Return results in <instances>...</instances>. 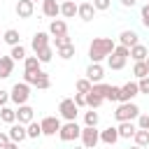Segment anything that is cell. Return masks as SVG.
Segmentation results:
<instances>
[{"label":"cell","instance_id":"6da1fadb","mask_svg":"<svg viewBox=\"0 0 149 149\" xmlns=\"http://www.w3.org/2000/svg\"><path fill=\"white\" fill-rule=\"evenodd\" d=\"M114 47H116V42L112 37H93V42L88 44V58H91V63L105 61L114 51Z\"/></svg>","mask_w":149,"mask_h":149},{"label":"cell","instance_id":"7a4b0ae2","mask_svg":"<svg viewBox=\"0 0 149 149\" xmlns=\"http://www.w3.org/2000/svg\"><path fill=\"white\" fill-rule=\"evenodd\" d=\"M140 116V107L135 102H119L116 109H114V119L121 123V121H135Z\"/></svg>","mask_w":149,"mask_h":149},{"label":"cell","instance_id":"3957f363","mask_svg":"<svg viewBox=\"0 0 149 149\" xmlns=\"http://www.w3.org/2000/svg\"><path fill=\"white\" fill-rule=\"evenodd\" d=\"M128 56H130V49H126V47L116 44V47H114V51L107 56V65H109L112 70H123V65H126Z\"/></svg>","mask_w":149,"mask_h":149},{"label":"cell","instance_id":"277c9868","mask_svg":"<svg viewBox=\"0 0 149 149\" xmlns=\"http://www.w3.org/2000/svg\"><path fill=\"white\" fill-rule=\"evenodd\" d=\"M23 81L28 84V86H35V88H40V91H47L49 86H51V79H49V74L47 72H23Z\"/></svg>","mask_w":149,"mask_h":149},{"label":"cell","instance_id":"5b68a950","mask_svg":"<svg viewBox=\"0 0 149 149\" xmlns=\"http://www.w3.org/2000/svg\"><path fill=\"white\" fill-rule=\"evenodd\" d=\"M28 98H30V86L26 81H16L9 91V100L14 105H28Z\"/></svg>","mask_w":149,"mask_h":149},{"label":"cell","instance_id":"8992f818","mask_svg":"<svg viewBox=\"0 0 149 149\" xmlns=\"http://www.w3.org/2000/svg\"><path fill=\"white\" fill-rule=\"evenodd\" d=\"M58 137H61L63 142H72V140L81 137V126H79L77 121H65V123L61 126V130H58Z\"/></svg>","mask_w":149,"mask_h":149},{"label":"cell","instance_id":"52a82bcc","mask_svg":"<svg viewBox=\"0 0 149 149\" xmlns=\"http://www.w3.org/2000/svg\"><path fill=\"white\" fill-rule=\"evenodd\" d=\"M58 114H61V119H65V121H77L79 107L74 105V100H72V98H63V100H61V105H58Z\"/></svg>","mask_w":149,"mask_h":149},{"label":"cell","instance_id":"ba28073f","mask_svg":"<svg viewBox=\"0 0 149 149\" xmlns=\"http://www.w3.org/2000/svg\"><path fill=\"white\" fill-rule=\"evenodd\" d=\"M79 140H81V147L84 149H95L98 142H100V130L98 128H91V126H84Z\"/></svg>","mask_w":149,"mask_h":149},{"label":"cell","instance_id":"9c48e42d","mask_svg":"<svg viewBox=\"0 0 149 149\" xmlns=\"http://www.w3.org/2000/svg\"><path fill=\"white\" fill-rule=\"evenodd\" d=\"M40 126H42V135H49V137H54L58 130H61V116H44L42 121H40Z\"/></svg>","mask_w":149,"mask_h":149},{"label":"cell","instance_id":"30bf717a","mask_svg":"<svg viewBox=\"0 0 149 149\" xmlns=\"http://www.w3.org/2000/svg\"><path fill=\"white\" fill-rule=\"evenodd\" d=\"M135 95H140L137 81H126V84L121 86V98H119V102H133Z\"/></svg>","mask_w":149,"mask_h":149},{"label":"cell","instance_id":"8fae6325","mask_svg":"<svg viewBox=\"0 0 149 149\" xmlns=\"http://www.w3.org/2000/svg\"><path fill=\"white\" fill-rule=\"evenodd\" d=\"M7 133H9V140H12V142H16V144H21L23 140H28V128H26L23 123H19V121H16V123H12Z\"/></svg>","mask_w":149,"mask_h":149},{"label":"cell","instance_id":"7c38bea8","mask_svg":"<svg viewBox=\"0 0 149 149\" xmlns=\"http://www.w3.org/2000/svg\"><path fill=\"white\" fill-rule=\"evenodd\" d=\"M102 77H105V68H102L100 63H91V65L86 68V79H88L91 84H100Z\"/></svg>","mask_w":149,"mask_h":149},{"label":"cell","instance_id":"4fadbf2b","mask_svg":"<svg viewBox=\"0 0 149 149\" xmlns=\"http://www.w3.org/2000/svg\"><path fill=\"white\" fill-rule=\"evenodd\" d=\"M119 140H121V137H119V130H116V126H107L105 130H100V142H102V144H107V147H114Z\"/></svg>","mask_w":149,"mask_h":149},{"label":"cell","instance_id":"5bb4252c","mask_svg":"<svg viewBox=\"0 0 149 149\" xmlns=\"http://www.w3.org/2000/svg\"><path fill=\"white\" fill-rule=\"evenodd\" d=\"M14 12H16L19 19H30L33 12H35V2L33 0H19L16 7H14Z\"/></svg>","mask_w":149,"mask_h":149},{"label":"cell","instance_id":"9a60e30c","mask_svg":"<svg viewBox=\"0 0 149 149\" xmlns=\"http://www.w3.org/2000/svg\"><path fill=\"white\" fill-rule=\"evenodd\" d=\"M16 121L23 123V126H28L30 121H35V109H33L30 105H19V109H16Z\"/></svg>","mask_w":149,"mask_h":149},{"label":"cell","instance_id":"2e32d148","mask_svg":"<svg viewBox=\"0 0 149 149\" xmlns=\"http://www.w3.org/2000/svg\"><path fill=\"white\" fill-rule=\"evenodd\" d=\"M137 37H140V35H137L135 30H121V35H119V44L126 47V49H133L135 44H140Z\"/></svg>","mask_w":149,"mask_h":149},{"label":"cell","instance_id":"e0dca14e","mask_svg":"<svg viewBox=\"0 0 149 149\" xmlns=\"http://www.w3.org/2000/svg\"><path fill=\"white\" fill-rule=\"evenodd\" d=\"M49 42H51L49 33H42V30H37V33L30 37V47H33V51H40V49L49 47Z\"/></svg>","mask_w":149,"mask_h":149},{"label":"cell","instance_id":"ac0fdd59","mask_svg":"<svg viewBox=\"0 0 149 149\" xmlns=\"http://www.w3.org/2000/svg\"><path fill=\"white\" fill-rule=\"evenodd\" d=\"M116 130H119V137H121V140H133L135 133H137V126H135L133 121H121V123L116 126Z\"/></svg>","mask_w":149,"mask_h":149},{"label":"cell","instance_id":"d6986e66","mask_svg":"<svg viewBox=\"0 0 149 149\" xmlns=\"http://www.w3.org/2000/svg\"><path fill=\"white\" fill-rule=\"evenodd\" d=\"M42 14L54 21L61 14V2H56V0H42Z\"/></svg>","mask_w":149,"mask_h":149},{"label":"cell","instance_id":"ffe728a7","mask_svg":"<svg viewBox=\"0 0 149 149\" xmlns=\"http://www.w3.org/2000/svg\"><path fill=\"white\" fill-rule=\"evenodd\" d=\"M49 35H54V37L68 35V23H65L63 19H54V21L49 23Z\"/></svg>","mask_w":149,"mask_h":149},{"label":"cell","instance_id":"44dd1931","mask_svg":"<svg viewBox=\"0 0 149 149\" xmlns=\"http://www.w3.org/2000/svg\"><path fill=\"white\" fill-rule=\"evenodd\" d=\"M77 16H79L81 21H91V19L95 16V7H93V2H81L79 9H77Z\"/></svg>","mask_w":149,"mask_h":149},{"label":"cell","instance_id":"7402d4cb","mask_svg":"<svg viewBox=\"0 0 149 149\" xmlns=\"http://www.w3.org/2000/svg\"><path fill=\"white\" fill-rule=\"evenodd\" d=\"M77 9H79V5H74V0L61 2V16H65V19H74L77 16Z\"/></svg>","mask_w":149,"mask_h":149},{"label":"cell","instance_id":"603a6c76","mask_svg":"<svg viewBox=\"0 0 149 149\" xmlns=\"http://www.w3.org/2000/svg\"><path fill=\"white\" fill-rule=\"evenodd\" d=\"M12 72H14V61H12V56H2V58H0V79H7Z\"/></svg>","mask_w":149,"mask_h":149},{"label":"cell","instance_id":"cb8c5ba5","mask_svg":"<svg viewBox=\"0 0 149 149\" xmlns=\"http://www.w3.org/2000/svg\"><path fill=\"white\" fill-rule=\"evenodd\" d=\"M147 56H149V49H147L144 44H135V47L130 49V58H133L135 63H140V61H147Z\"/></svg>","mask_w":149,"mask_h":149},{"label":"cell","instance_id":"d4e9b609","mask_svg":"<svg viewBox=\"0 0 149 149\" xmlns=\"http://www.w3.org/2000/svg\"><path fill=\"white\" fill-rule=\"evenodd\" d=\"M42 70V63L37 61V56H28L23 61V72H40Z\"/></svg>","mask_w":149,"mask_h":149},{"label":"cell","instance_id":"484cf974","mask_svg":"<svg viewBox=\"0 0 149 149\" xmlns=\"http://www.w3.org/2000/svg\"><path fill=\"white\" fill-rule=\"evenodd\" d=\"M2 40L9 44V47H16V44H21V35H19V30H14V28H9V30H5V35H2Z\"/></svg>","mask_w":149,"mask_h":149},{"label":"cell","instance_id":"4316f807","mask_svg":"<svg viewBox=\"0 0 149 149\" xmlns=\"http://www.w3.org/2000/svg\"><path fill=\"white\" fill-rule=\"evenodd\" d=\"M102 102H105V98H102V95H98V93H93V91H91V93H86V107H88V109H98Z\"/></svg>","mask_w":149,"mask_h":149},{"label":"cell","instance_id":"83f0119b","mask_svg":"<svg viewBox=\"0 0 149 149\" xmlns=\"http://www.w3.org/2000/svg\"><path fill=\"white\" fill-rule=\"evenodd\" d=\"M9 56H12V61L16 63V61H26V58H28V51H26V47H23V44H16V47H12Z\"/></svg>","mask_w":149,"mask_h":149},{"label":"cell","instance_id":"f1b7e54d","mask_svg":"<svg viewBox=\"0 0 149 149\" xmlns=\"http://www.w3.org/2000/svg\"><path fill=\"white\" fill-rule=\"evenodd\" d=\"M133 74H135V79H144V77H149V65H147L144 61L135 63V65H133Z\"/></svg>","mask_w":149,"mask_h":149},{"label":"cell","instance_id":"f546056e","mask_svg":"<svg viewBox=\"0 0 149 149\" xmlns=\"http://www.w3.org/2000/svg\"><path fill=\"white\" fill-rule=\"evenodd\" d=\"M133 142L137 144V147H149V130H142V128H137V133H135V137H133Z\"/></svg>","mask_w":149,"mask_h":149},{"label":"cell","instance_id":"4dcf8cb0","mask_svg":"<svg viewBox=\"0 0 149 149\" xmlns=\"http://www.w3.org/2000/svg\"><path fill=\"white\" fill-rule=\"evenodd\" d=\"M35 56H37V61H40V63H49V61L54 58V47L49 44V47H44V49L35 51Z\"/></svg>","mask_w":149,"mask_h":149},{"label":"cell","instance_id":"1f68e13d","mask_svg":"<svg viewBox=\"0 0 149 149\" xmlns=\"http://www.w3.org/2000/svg\"><path fill=\"white\" fill-rule=\"evenodd\" d=\"M0 119L5 121V123H16V109H12V107H2L0 109Z\"/></svg>","mask_w":149,"mask_h":149},{"label":"cell","instance_id":"d6a6232c","mask_svg":"<svg viewBox=\"0 0 149 149\" xmlns=\"http://www.w3.org/2000/svg\"><path fill=\"white\" fill-rule=\"evenodd\" d=\"M98 121H100V116H98V112H95V109H88V112H84V126H91V128H95V126H98Z\"/></svg>","mask_w":149,"mask_h":149},{"label":"cell","instance_id":"836d02e7","mask_svg":"<svg viewBox=\"0 0 149 149\" xmlns=\"http://www.w3.org/2000/svg\"><path fill=\"white\" fill-rule=\"evenodd\" d=\"M74 88H77V93H91V88H93V84L86 79V77H81V79H77V84H74Z\"/></svg>","mask_w":149,"mask_h":149},{"label":"cell","instance_id":"e575fe53","mask_svg":"<svg viewBox=\"0 0 149 149\" xmlns=\"http://www.w3.org/2000/svg\"><path fill=\"white\" fill-rule=\"evenodd\" d=\"M26 128H28V137H30V140H37V137L42 135V126H40L37 121H30Z\"/></svg>","mask_w":149,"mask_h":149},{"label":"cell","instance_id":"d590c367","mask_svg":"<svg viewBox=\"0 0 149 149\" xmlns=\"http://www.w3.org/2000/svg\"><path fill=\"white\" fill-rule=\"evenodd\" d=\"M56 51H58V56H61L63 61H68V58H72V56H74V44H65V47H58Z\"/></svg>","mask_w":149,"mask_h":149},{"label":"cell","instance_id":"8d00e7d4","mask_svg":"<svg viewBox=\"0 0 149 149\" xmlns=\"http://www.w3.org/2000/svg\"><path fill=\"white\" fill-rule=\"evenodd\" d=\"M119 98H121V86H112V84H109V91H107L105 100H109V102H119Z\"/></svg>","mask_w":149,"mask_h":149},{"label":"cell","instance_id":"74e56055","mask_svg":"<svg viewBox=\"0 0 149 149\" xmlns=\"http://www.w3.org/2000/svg\"><path fill=\"white\" fill-rule=\"evenodd\" d=\"M93 93H98V95H107V91H109V84H105V81H100V84H93V88H91Z\"/></svg>","mask_w":149,"mask_h":149},{"label":"cell","instance_id":"f35d334b","mask_svg":"<svg viewBox=\"0 0 149 149\" xmlns=\"http://www.w3.org/2000/svg\"><path fill=\"white\" fill-rule=\"evenodd\" d=\"M93 7H95V12H105L112 7V0H93Z\"/></svg>","mask_w":149,"mask_h":149},{"label":"cell","instance_id":"ab89813d","mask_svg":"<svg viewBox=\"0 0 149 149\" xmlns=\"http://www.w3.org/2000/svg\"><path fill=\"white\" fill-rule=\"evenodd\" d=\"M140 19H142V26L149 28V5H142V9H140Z\"/></svg>","mask_w":149,"mask_h":149},{"label":"cell","instance_id":"60d3db41","mask_svg":"<svg viewBox=\"0 0 149 149\" xmlns=\"http://www.w3.org/2000/svg\"><path fill=\"white\" fill-rule=\"evenodd\" d=\"M137 86H140V93L149 95V77H144V79H137Z\"/></svg>","mask_w":149,"mask_h":149},{"label":"cell","instance_id":"b9f144b4","mask_svg":"<svg viewBox=\"0 0 149 149\" xmlns=\"http://www.w3.org/2000/svg\"><path fill=\"white\" fill-rule=\"evenodd\" d=\"M72 100H74V105H77L79 109H81V107H86V95H84V93H74V98H72Z\"/></svg>","mask_w":149,"mask_h":149},{"label":"cell","instance_id":"7bdbcfd3","mask_svg":"<svg viewBox=\"0 0 149 149\" xmlns=\"http://www.w3.org/2000/svg\"><path fill=\"white\" fill-rule=\"evenodd\" d=\"M54 42H56V49H58V47H65V44H72V40H70L68 35H63V37H54Z\"/></svg>","mask_w":149,"mask_h":149},{"label":"cell","instance_id":"ee69618b","mask_svg":"<svg viewBox=\"0 0 149 149\" xmlns=\"http://www.w3.org/2000/svg\"><path fill=\"white\" fill-rule=\"evenodd\" d=\"M9 142H12V140H9V133H2V130H0V149H5Z\"/></svg>","mask_w":149,"mask_h":149},{"label":"cell","instance_id":"f6af8a7d","mask_svg":"<svg viewBox=\"0 0 149 149\" xmlns=\"http://www.w3.org/2000/svg\"><path fill=\"white\" fill-rule=\"evenodd\" d=\"M7 102H9V93L7 91H0V109L7 107Z\"/></svg>","mask_w":149,"mask_h":149},{"label":"cell","instance_id":"bcb514c9","mask_svg":"<svg viewBox=\"0 0 149 149\" xmlns=\"http://www.w3.org/2000/svg\"><path fill=\"white\" fill-rule=\"evenodd\" d=\"M119 2H121L123 7H135V5H137V0H119Z\"/></svg>","mask_w":149,"mask_h":149},{"label":"cell","instance_id":"7dc6e473","mask_svg":"<svg viewBox=\"0 0 149 149\" xmlns=\"http://www.w3.org/2000/svg\"><path fill=\"white\" fill-rule=\"evenodd\" d=\"M5 149H19V144H16V142H9V144H7Z\"/></svg>","mask_w":149,"mask_h":149},{"label":"cell","instance_id":"c3c4849f","mask_svg":"<svg viewBox=\"0 0 149 149\" xmlns=\"http://www.w3.org/2000/svg\"><path fill=\"white\" fill-rule=\"evenodd\" d=\"M128 149H142V147H137V144H133V147H128Z\"/></svg>","mask_w":149,"mask_h":149},{"label":"cell","instance_id":"681fc988","mask_svg":"<svg viewBox=\"0 0 149 149\" xmlns=\"http://www.w3.org/2000/svg\"><path fill=\"white\" fill-rule=\"evenodd\" d=\"M144 63H147V65H149V56H147V61H144Z\"/></svg>","mask_w":149,"mask_h":149},{"label":"cell","instance_id":"f907efd6","mask_svg":"<svg viewBox=\"0 0 149 149\" xmlns=\"http://www.w3.org/2000/svg\"><path fill=\"white\" fill-rule=\"evenodd\" d=\"M74 149H84V147H74Z\"/></svg>","mask_w":149,"mask_h":149},{"label":"cell","instance_id":"816d5d0a","mask_svg":"<svg viewBox=\"0 0 149 149\" xmlns=\"http://www.w3.org/2000/svg\"><path fill=\"white\" fill-rule=\"evenodd\" d=\"M56 2H65V0H56Z\"/></svg>","mask_w":149,"mask_h":149},{"label":"cell","instance_id":"f5cc1de1","mask_svg":"<svg viewBox=\"0 0 149 149\" xmlns=\"http://www.w3.org/2000/svg\"><path fill=\"white\" fill-rule=\"evenodd\" d=\"M33 2H37V0H33ZM40 2H42V0H40Z\"/></svg>","mask_w":149,"mask_h":149},{"label":"cell","instance_id":"db71d44e","mask_svg":"<svg viewBox=\"0 0 149 149\" xmlns=\"http://www.w3.org/2000/svg\"><path fill=\"white\" fill-rule=\"evenodd\" d=\"M147 5H149V0H147Z\"/></svg>","mask_w":149,"mask_h":149},{"label":"cell","instance_id":"11a10c76","mask_svg":"<svg viewBox=\"0 0 149 149\" xmlns=\"http://www.w3.org/2000/svg\"><path fill=\"white\" fill-rule=\"evenodd\" d=\"M0 58H2V54H0Z\"/></svg>","mask_w":149,"mask_h":149},{"label":"cell","instance_id":"9f6ffc18","mask_svg":"<svg viewBox=\"0 0 149 149\" xmlns=\"http://www.w3.org/2000/svg\"><path fill=\"white\" fill-rule=\"evenodd\" d=\"M147 130H149V126H147Z\"/></svg>","mask_w":149,"mask_h":149}]
</instances>
